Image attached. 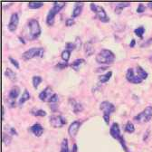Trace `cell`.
Here are the masks:
<instances>
[{
  "label": "cell",
  "instance_id": "43",
  "mask_svg": "<svg viewBox=\"0 0 152 152\" xmlns=\"http://www.w3.org/2000/svg\"><path fill=\"white\" fill-rule=\"evenodd\" d=\"M10 133L12 135H17V132H16V130H15V129H14V128H10Z\"/></svg>",
  "mask_w": 152,
  "mask_h": 152
},
{
  "label": "cell",
  "instance_id": "9",
  "mask_svg": "<svg viewBox=\"0 0 152 152\" xmlns=\"http://www.w3.org/2000/svg\"><path fill=\"white\" fill-rule=\"evenodd\" d=\"M100 110L103 111V114H105V115H110L115 110V106L108 101H104L101 103Z\"/></svg>",
  "mask_w": 152,
  "mask_h": 152
},
{
  "label": "cell",
  "instance_id": "12",
  "mask_svg": "<svg viewBox=\"0 0 152 152\" xmlns=\"http://www.w3.org/2000/svg\"><path fill=\"white\" fill-rule=\"evenodd\" d=\"M53 91H52V88L50 86H47L43 91H41L39 93V99L43 102H48L50 101L51 97L53 96Z\"/></svg>",
  "mask_w": 152,
  "mask_h": 152
},
{
  "label": "cell",
  "instance_id": "6",
  "mask_svg": "<svg viewBox=\"0 0 152 152\" xmlns=\"http://www.w3.org/2000/svg\"><path fill=\"white\" fill-rule=\"evenodd\" d=\"M90 7L91 9V11H93L96 15V16L100 19V20L102 22V23H108L110 21V18L109 16L107 15L104 8L101 6H97L95 4H91L90 5Z\"/></svg>",
  "mask_w": 152,
  "mask_h": 152
},
{
  "label": "cell",
  "instance_id": "23",
  "mask_svg": "<svg viewBox=\"0 0 152 152\" xmlns=\"http://www.w3.org/2000/svg\"><path fill=\"white\" fill-rule=\"evenodd\" d=\"M31 113L33 115L36 116V117H45L46 116V112L44 110H40V109H33L31 110Z\"/></svg>",
  "mask_w": 152,
  "mask_h": 152
},
{
  "label": "cell",
  "instance_id": "49",
  "mask_svg": "<svg viewBox=\"0 0 152 152\" xmlns=\"http://www.w3.org/2000/svg\"><path fill=\"white\" fill-rule=\"evenodd\" d=\"M98 69H100L99 71H104V70H106V69H107V67H106V66H104V67H102V68H98Z\"/></svg>",
  "mask_w": 152,
  "mask_h": 152
},
{
  "label": "cell",
  "instance_id": "42",
  "mask_svg": "<svg viewBox=\"0 0 152 152\" xmlns=\"http://www.w3.org/2000/svg\"><path fill=\"white\" fill-rule=\"evenodd\" d=\"M103 120L107 124H109V122H110V115H105V114H103Z\"/></svg>",
  "mask_w": 152,
  "mask_h": 152
},
{
  "label": "cell",
  "instance_id": "16",
  "mask_svg": "<svg viewBox=\"0 0 152 152\" xmlns=\"http://www.w3.org/2000/svg\"><path fill=\"white\" fill-rule=\"evenodd\" d=\"M83 3H75V7L72 11V18L77 17L81 15L83 11Z\"/></svg>",
  "mask_w": 152,
  "mask_h": 152
},
{
  "label": "cell",
  "instance_id": "18",
  "mask_svg": "<svg viewBox=\"0 0 152 152\" xmlns=\"http://www.w3.org/2000/svg\"><path fill=\"white\" fill-rule=\"evenodd\" d=\"M84 62H85V61H84V59H83V58L76 59V60H74V61L71 64V67H72V69H74L75 71H78V70L80 69L81 65L84 64Z\"/></svg>",
  "mask_w": 152,
  "mask_h": 152
},
{
  "label": "cell",
  "instance_id": "39",
  "mask_svg": "<svg viewBox=\"0 0 152 152\" xmlns=\"http://www.w3.org/2000/svg\"><path fill=\"white\" fill-rule=\"evenodd\" d=\"M146 10V7L143 4H140L137 8V13H143Z\"/></svg>",
  "mask_w": 152,
  "mask_h": 152
},
{
  "label": "cell",
  "instance_id": "45",
  "mask_svg": "<svg viewBox=\"0 0 152 152\" xmlns=\"http://www.w3.org/2000/svg\"><path fill=\"white\" fill-rule=\"evenodd\" d=\"M135 44H136V42H135V40L134 39H132L131 40V43H130V45H129V47H134V45H135Z\"/></svg>",
  "mask_w": 152,
  "mask_h": 152
},
{
  "label": "cell",
  "instance_id": "13",
  "mask_svg": "<svg viewBox=\"0 0 152 152\" xmlns=\"http://www.w3.org/2000/svg\"><path fill=\"white\" fill-rule=\"evenodd\" d=\"M80 126H81V122L79 121H74L73 122H72V124L68 128V133L72 138H74L76 136L80 129Z\"/></svg>",
  "mask_w": 152,
  "mask_h": 152
},
{
  "label": "cell",
  "instance_id": "1",
  "mask_svg": "<svg viewBox=\"0 0 152 152\" xmlns=\"http://www.w3.org/2000/svg\"><path fill=\"white\" fill-rule=\"evenodd\" d=\"M114 59H115V54L108 49H102L96 55V62L102 64H110L113 63Z\"/></svg>",
  "mask_w": 152,
  "mask_h": 152
},
{
  "label": "cell",
  "instance_id": "41",
  "mask_svg": "<svg viewBox=\"0 0 152 152\" xmlns=\"http://www.w3.org/2000/svg\"><path fill=\"white\" fill-rule=\"evenodd\" d=\"M75 45H76V47H79L80 48V46H81V39L79 37H76V39H75V43H74Z\"/></svg>",
  "mask_w": 152,
  "mask_h": 152
},
{
  "label": "cell",
  "instance_id": "24",
  "mask_svg": "<svg viewBox=\"0 0 152 152\" xmlns=\"http://www.w3.org/2000/svg\"><path fill=\"white\" fill-rule=\"evenodd\" d=\"M30 99V93L28 92V91L26 89H25L23 94H22V96L20 98V100H19V104L22 105L24 102H26V101H28Z\"/></svg>",
  "mask_w": 152,
  "mask_h": 152
},
{
  "label": "cell",
  "instance_id": "21",
  "mask_svg": "<svg viewBox=\"0 0 152 152\" xmlns=\"http://www.w3.org/2000/svg\"><path fill=\"white\" fill-rule=\"evenodd\" d=\"M70 102H72V110H73L74 113H78V112H80V111L83 110V105L81 103L75 102L74 100H70Z\"/></svg>",
  "mask_w": 152,
  "mask_h": 152
},
{
  "label": "cell",
  "instance_id": "26",
  "mask_svg": "<svg viewBox=\"0 0 152 152\" xmlns=\"http://www.w3.org/2000/svg\"><path fill=\"white\" fill-rule=\"evenodd\" d=\"M43 79L41 76H38V75H35L33 77V86L34 89H37L38 86H39V84L42 83Z\"/></svg>",
  "mask_w": 152,
  "mask_h": 152
},
{
  "label": "cell",
  "instance_id": "44",
  "mask_svg": "<svg viewBox=\"0 0 152 152\" xmlns=\"http://www.w3.org/2000/svg\"><path fill=\"white\" fill-rule=\"evenodd\" d=\"M57 107H58V106H57L55 103H52V105H51V110H52L53 111H55V110L57 109Z\"/></svg>",
  "mask_w": 152,
  "mask_h": 152
},
{
  "label": "cell",
  "instance_id": "22",
  "mask_svg": "<svg viewBox=\"0 0 152 152\" xmlns=\"http://www.w3.org/2000/svg\"><path fill=\"white\" fill-rule=\"evenodd\" d=\"M137 75L142 80H145L148 78V72L140 66H137Z\"/></svg>",
  "mask_w": 152,
  "mask_h": 152
},
{
  "label": "cell",
  "instance_id": "48",
  "mask_svg": "<svg viewBox=\"0 0 152 152\" xmlns=\"http://www.w3.org/2000/svg\"><path fill=\"white\" fill-rule=\"evenodd\" d=\"M148 7L150 9H152V2H148Z\"/></svg>",
  "mask_w": 152,
  "mask_h": 152
},
{
  "label": "cell",
  "instance_id": "20",
  "mask_svg": "<svg viewBox=\"0 0 152 152\" xmlns=\"http://www.w3.org/2000/svg\"><path fill=\"white\" fill-rule=\"evenodd\" d=\"M129 6H130V4H129V2L117 3V4H116V7H115V13L119 15V14H121V11H122V9H123V8L128 7H129Z\"/></svg>",
  "mask_w": 152,
  "mask_h": 152
},
{
  "label": "cell",
  "instance_id": "33",
  "mask_svg": "<svg viewBox=\"0 0 152 152\" xmlns=\"http://www.w3.org/2000/svg\"><path fill=\"white\" fill-rule=\"evenodd\" d=\"M65 47H66V50H68V51L71 52V51H72V50H74V49L76 48V45H75L74 43L69 42V43H66Z\"/></svg>",
  "mask_w": 152,
  "mask_h": 152
},
{
  "label": "cell",
  "instance_id": "29",
  "mask_svg": "<svg viewBox=\"0 0 152 152\" xmlns=\"http://www.w3.org/2000/svg\"><path fill=\"white\" fill-rule=\"evenodd\" d=\"M125 130L128 133H133V132H134L135 127H134V125H133V123L130 122V121H128L126 126H125Z\"/></svg>",
  "mask_w": 152,
  "mask_h": 152
},
{
  "label": "cell",
  "instance_id": "4",
  "mask_svg": "<svg viewBox=\"0 0 152 152\" xmlns=\"http://www.w3.org/2000/svg\"><path fill=\"white\" fill-rule=\"evenodd\" d=\"M151 118H152V106H148L144 109L143 111L140 112L137 116L133 118V120L138 123H145L149 121Z\"/></svg>",
  "mask_w": 152,
  "mask_h": 152
},
{
  "label": "cell",
  "instance_id": "10",
  "mask_svg": "<svg viewBox=\"0 0 152 152\" xmlns=\"http://www.w3.org/2000/svg\"><path fill=\"white\" fill-rule=\"evenodd\" d=\"M18 22H19V16L17 15V13H13L11 15V17H10V21L8 23V30L10 32H15L17 28V26H18Z\"/></svg>",
  "mask_w": 152,
  "mask_h": 152
},
{
  "label": "cell",
  "instance_id": "17",
  "mask_svg": "<svg viewBox=\"0 0 152 152\" xmlns=\"http://www.w3.org/2000/svg\"><path fill=\"white\" fill-rule=\"evenodd\" d=\"M19 93H20V89H19V87L18 86H14L10 90V91L8 93V98H11V99H15V98L18 97Z\"/></svg>",
  "mask_w": 152,
  "mask_h": 152
},
{
  "label": "cell",
  "instance_id": "8",
  "mask_svg": "<svg viewBox=\"0 0 152 152\" xmlns=\"http://www.w3.org/2000/svg\"><path fill=\"white\" fill-rule=\"evenodd\" d=\"M126 79L128 80V82L131 83H134V84H139L143 80L140 79L138 75H136L134 73V70L132 68H129L127 72H126Z\"/></svg>",
  "mask_w": 152,
  "mask_h": 152
},
{
  "label": "cell",
  "instance_id": "37",
  "mask_svg": "<svg viewBox=\"0 0 152 152\" xmlns=\"http://www.w3.org/2000/svg\"><path fill=\"white\" fill-rule=\"evenodd\" d=\"M119 141H120V143L121 144V146H122L123 149H124L126 152H130V151L128 149V147H127V146H126V144H125V141H124V139H123V137H121V138L119 140Z\"/></svg>",
  "mask_w": 152,
  "mask_h": 152
},
{
  "label": "cell",
  "instance_id": "3",
  "mask_svg": "<svg viewBox=\"0 0 152 152\" xmlns=\"http://www.w3.org/2000/svg\"><path fill=\"white\" fill-rule=\"evenodd\" d=\"M29 39H35L41 34V27L36 19H31L28 21Z\"/></svg>",
  "mask_w": 152,
  "mask_h": 152
},
{
  "label": "cell",
  "instance_id": "19",
  "mask_svg": "<svg viewBox=\"0 0 152 152\" xmlns=\"http://www.w3.org/2000/svg\"><path fill=\"white\" fill-rule=\"evenodd\" d=\"M5 75L7 76V77L10 81H12V82H15V81H16V74H15V72L12 69H10V68H7V70H6V72H5Z\"/></svg>",
  "mask_w": 152,
  "mask_h": 152
},
{
  "label": "cell",
  "instance_id": "31",
  "mask_svg": "<svg viewBox=\"0 0 152 152\" xmlns=\"http://www.w3.org/2000/svg\"><path fill=\"white\" fill-rule=\"evenodd\" d=\"M144 32H145V29H144L143 26H140V27H138V28H136V29L134 30L135 34H136L137 36H139L140 38H142Z\"/></svg>",
  "mask_w": 152,
  "mask_h": 152
},
{
  "label": "cell",
  "instance_id": "47",
  "mask_svg": "<svg viewBox=\"0 0 152 152\" xmlns=\"http://www.w3.org/2000/svg\"><path fill=\"white\" fill-rule=\"evenodd\" d=\"M77 151V145L76 144H73V149H72V152H76Z\"/></svg>",
  "mask_w": 152,
  "mask_h": 152
},
{
  "label": "cell",
  "instance_id": "46",
  "mask_svg": "<svg viewBox=\"0 0 152 152\" xmlns=\"http://www.w3.org/2000/svg\"><path fill=\"white\" fill-rule=\"evenodd\" d=\"M5 109H4V106H2V121L5 120Z\"/></svg>",
  "mask_w": 152,
  "mask_h": 152
},
{
  "label": "cell",
  "instance_id": "36",
  "mask_svg": "<svg viewBox=\"0 0 152 152\" xmlns=\"http://www.w3.org/2000/svg\"><path fill=\"white\" fill-rule=\"evenodd\" d=\"M9 61L11 62V64L16 68V69H19V63L17 62V60H15V59H14L13 57H9Z\"/></svg>",
  "mask_w": 152,
  "mask_h": 152
},
{
  "label": "cell",
  "instance_id": "7",
  "mask_svg": "<svg viewBox=\"0 0 152 152\" xmlns=\"http://www.w3.org/2000/svg\"><path fill=\"white\" fill-rule=\"evenodd\" d=\"M49 121H50V124L52 125V127H53V128H61L66 124L65 118L63 117L62 115H53L50 117Z\"/></svg>",
  "mask_w": 152,
  "mask_h": 152
},
{
  "label": "cell",
  "instance_id": "30",
  "mask_svg": "<svg viewBox=\"0 0 152 152\" xmlns=\"http://www.w3.org/2000/svg\"><path fill=\"white\" fill-rule=\"evenodd\" d=\"M70 55H71V52L70 51H68V50H64V51H63L62 52V54H61V56H62V59L64 61V62H68L69 61V59H70Z\"/></svg>",
  "mask_w": 152,
  "mask_h": 152
},
{
  "label": "cell",
  "instance_id": "5",
  "mask_svg": "<svg viewBox=\"0 0 152 152\" xmlns=\"http://www.w3.org/2000/svg\"><path fill=\"white\" fill-rule=\"evenodd\" d=\"M44 55V49L42 47H33L26 51L22 54V58L25 61H28L34 57H42Z\"/></svg>",
  "mask_w": 152,
  "mask_h": 152
},
{
  "label": "cell",
  "instance_id": "14",
  "mask_svg": "<svg viewBox=\"0 0 152 152\" xmlns=\"http://www.w3.org/2000/svg\"><path fill=\"white\" fill-rule=\"evenodd\" d=\"M30 131L33 133V134L36 137H40L42 134H43V132H44V128L42 127L41 124L39 123H35L34 124L33 126H31L30 128Z\"/></svg>",
  "mask_w": 152,
  "mask_h": 152
},
{
  "label": "cell",
  "instance_id": "15",
  "mask_svg": "<svg viewBox=\"0 0 152 152\" xmlns=\"http://www.w3.org/2000/svg\"><path fill=\"white\" fill-rule=\"evenodd\" d=\"M84 53L86 56H91L94 53V47L91 41H88L84 45Z\"/></svg>",
  "mask_w": 152,
  "mask_h": 152
},
{
  "label": "cell",
  "instance_id": "38",
  "mask_svg": "<svg viewBox=\"0 0 152 152\" xmlns=\"http://www.w3.org/2000/svg\"><path fill=\"white\" fill-rule=\"evenodd\" d=\"M58 102V95H57L56 93H53V96L51 97V99H50V101H49V102L50 103H55V102Z\"/></svg>",
  "mask_w": 152,
  "mask_h": 152
},
{
  "label": "cell",
  "instance_id": "28",
  "mask_svg": "<svg viewBox=\"0 0 152 152\" xmlns=\"http://www.w3.org/2000/svg\"><path fill=\"white\" fill-rule=\"evenodd\" d=\"M60 152H70L69 148H68V140L67 139H64V140L62 141Z\"/></svg>",
  "mask_w": 152,
  "mask_h": 152
},
{
  "label": "cell",
  "instance_id": "50",
  "mask_svg": "<svg viewBox=\"0 0 152 152\" xmlns=\"http://www.w3.org/2000/svg\"><path fill=\"white\" fill-rule=\"evenodd\" d=\"M151 57H152V56H151Z\"/></svg>",
  "mask_w": 152,
  "mask_h": 152
},
{
  "label": "cell",
  "instance_id": "40",
  "mask_svg": "<svg viewBox=\"0 0 152 152\" xmlns=\"http://www.w3.org/2000/svg\"><path fill=\"white\" fill-rule=\"evenodd\" d=\"M74 24V20H73V18H68L66 22H65V25L66 26H71Z\"/></svg>",
  "mask_w": 152,
  "mask_h": 152
},
{
  "label": "cell",
  "instance_id": "34",
  "mask_svg": "<svg viewBox=\"0 0 152 152\" xmlns=\"http://www.w3.org/2000/svg\"><path fill=\"white\" fill-rule=\"evenodd\" d=\"M7 103L8 104V106L10 108H14L15 106V99H11V98H7Z\"/></svg>",
  "mask_w": 152,
  "mask_h": 152
},
{
  "label": "cell",
  "instance_id": "25",
  "mask_svg": "<svg viewBox=\"0 0 152 152\" xmlns=\"http://www.w3.org/2000/svg\"><path fill=\"white\" fill-rule=\"evenodd\" d=\"M111 75H112V72L110 71V72H106L105 74L101 75L100 77H99V80H100V82H101L102 83H107V82L110 79Z\"/></svg>",
  "mask_w": 152,
  "mask_h": 152
},
{
  "label": "cell",
  "instance_id": "2",
  "mask_svg": "<svg viewBox=\"0 0 152 152\" xmlns=\"http://www.w3.org/2000/svg\"><path fill=\"white\" fill-rule=\"evenodd\" d=\"M65 6L64 2H54L53 7L49 10L47 17H46V23L49 26H53L54 24V16L56 14H58V12Z\"/></svg>",
  "mask_w": 152,
  "mask_h": 152
},
{
  "label": "cell",
  "instance_id": "11",
  "mask_svg": "<svg viewBox=\"0 0 152 152\" xmlns=\"http://www.w3.org/2000/svg\"><path fill=\"white\" fill-rule=\"evenodd\" d=\"M110 136L113 138V139H115L117 140H119L121 138V129H120V126L117 122H114L110 129Z\"/></svg>",
  "mask_w": 152,
  "mask_h": 152
},
{
  "label": "cell",
  "instance_id": "32",
  "mask_svg": "<svg viewBox=\"0 0 152 152\" xmlns=\"http://www.w3.org/2000/svg\"><path fill=\"white\" fill-rule=\"evenodd\" d=\"M2 137H3V142H4V144L9 145L10 144V141H11V138L9 137V135L7 134V133H3Z\"/></svg>",
  "mask_w": 152,
  "mask_h": 152
},
{
  "label": "cell",
  "instance_id": "27",
  "mask_svg": "<svg viewBox=\"0 0 152 152\" xmlns=\"http://www.w3.org/2000/svg\"><path fill=\"white\" fill-rule=\"evenodd\" d=\"M44 6L43 2H29L28 3V7L31 9H37L40 8Z\"/></svg>",
  "mask_w": 152,
  "mask_h": 152
},
{
  "label": "cell",
  "instance_id": "35",
  "mask_svg": "<svg viewBox=\"0 0 152 152\" xmlns=\"http://www.w3.org/2000/svg\"><path fill=\"white\" fill-rule=\"evenodd\" d=\"M67 66H68L67 62H60L56 64V68H58V69H64Z\"/></svg>",
  "mask_w": 152,
  "mask_h": 152
}]
</instances>
